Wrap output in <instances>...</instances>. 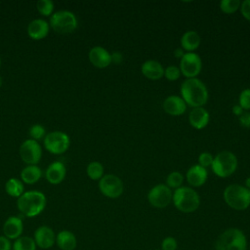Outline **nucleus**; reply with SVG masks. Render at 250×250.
<instances>
[{"instance_id":"f257e3e1","label":"nucleus","mask_w":250,"mask_h":250,"mask_svg":"<svg viewBox=\"0 0 250 250\" xmlns=\"http://www.w3.org/2000/svg\"><path fill=\"white\" fill-rule=\"evenodd\" d=\"M181 98L191 106H203L208 101V90L206 85L198 78H188L181 85Z\"/></svg>"},{"instance_id":"f03ea898","label":"nucleus","mask_w":250,"mask_h":250,"mask_svg":"<svg viewBox=\"0 0 250 250\" xmlns=\"http://www.w3.org/2000/svg\"><path fill=\"white\" fill-rule=\"evenodd\" d=\"M18 208L21 214L26 217H35L39 215L46 206V196L38 190H29L23 192L18 198Z\"/></svg>"},{"instance_id":"7ed1b4c3","label":"nucleus","mask_w":250,"mask_h":250,"mask_svg":"<svg viewBox=\"0 0 250 250\" xmlns=\"http://www.w3.org/2000/svg\"><path fill=\"white\" fill-rule=\"evenodd\" d=\"M247 238L244 232L236 228L224 230L215 241V250H246Z\"/></svg>"},{"instance_id":"20e7f679","label":"nucleus","mask_w":250,"mask_h":250,"mask_svg":"<svg viewBox=\"0 0 250 250\" xmlns=\"http://www.w3.org/2000/svg\"><path fill=\"white\" fill-rule=\"evenodd\" d=\"M172 201L179 211L187 214L196 211L200 205V197L198 193L188 187H181L175 189Z\"/></svg>"},{"instance_id":"39448f33","label":"nucleus","mask_w":250,"mask_h":250,"mask_svg":"<svg viewBox=\"0 0 250 250\" xmlns=\"http://www.w3.org/2000/svg\"><path fill=\"white\" fill-rule=\"evenodd\" d=\"M223 197L228 206L237 211L245 210L250 206V189L241 185L228 186L224 190Z\"/></svg>"},{"instance_id":"423d86ee","label":"nucleus","mask_w":250,"mask_h":250,"mask_svg":"<svg viewBox=\"0 0 250 250\" xmlns=\"http://www.w3.org/2000/svg\"><path fill=\"white\" fill-rule=\"evenodd\" d=\"M237 158L234 153L229 150L219 152L211 165L212 171L220 178H227L232 175L237 168Z\"/></svg>"},{"instance_id":"0eeeda50","label":"nucleus","mask_w":250,"mask_h":250,"mask_svg":"<svg viewBox=\"0 0 250 250\" xmlns=\"http://www.w3.org/2000/svg\"><path fill=\"white\" fill-rule=\"evenodd\" d=\"M50 24L59 33H69L77 27V19L70 11L60 10L52 14Z\"/></svg>"},{"instance_id":"6e6552de","label":"nucleus","mask_w":250,"mask_h":250,"mask_svg":"<svg viewBox=\"0 0 250 250\" xmlns=\"http://www.w3.org/2000/svg\"><path fill=\"white\" fill-rule=\"evenodd\" d=\"M69 146V137L62 131L50 132L44 138L45 148L54 154H62L65 152Z\"/></svg>"},{"instance_id":"1a4fd4ad","label":"nucleus","mask_w":250,"mask_h":250,"mask_svg":"<svg viewBox=\"0 0 250 250\" xmlns=\"http://www.w3.org/2000/svg\"><path fill=\"white\" fill-rule=\"evenodd\" d=\"M101 192L108 198H118L124 190L122 180L116 175L107 174L103 176L99 181Z\"/></svg>"},{"instance_id":"9d476101","label":"nucleus","mask_w":250,"mask_h":250,"mask_svg":"<svg viewBox=\"0 0 250 250\" xmlns=\"http://www.w3.org/2000/svg\"><path fill=\"white\" fill-rule=\"evenodd\" d=\"M180 71L185 77L196 78L202 68V61L199 55L194 52L185 53L180 60Z\"/></svg>"},{"instance_id":"9b49d317","label":"nucleus","mask_w":250,"mask_h":250,"mask_svg":"<svg viewBox=\"0 0 250 250\" xmlns=\"http://www.w3.org/2000/svg\"><path fill=\"white\" fill-rule=\"evenodd\" d=\"M173 192L165 184H158L150 188L147 193L149 204L155 208H165L172 201Z\"/></svg>"},{"instance_id":"f8f14e48","label":"nucleus","mask_w":250,"mask_h":250,"mask_svg":"<svg viewBox=\"0 0 250 250\" xmlns=\"http://www.w3.org/2000/svg\"><path fill=\"white\" fill-rule=\"evenodd\" d=\"M20 155L22 161L26 164H37L42 155V149L39 143L32 139L25 140L20 146Z\"/></svg>"},{"instance_id":"ddd939ff","label":"nucleus","mask_w":250,"mask_h":250,"mask_svg":"<svg viewBox=\"0 0 250 250\" xmlns=\"http://www.w3.org/2000/svg\"><path fill=\"white\" fill-rule=\"evenodd\" d=\"M89 60L93 65L99 68H104L111 63V54L104 47L95 46L89 52Z\"/></svg>"},{"instance_id":"4468645a","label":"nucleus","mask_w":250,"mask_h":250,"mask_svg":"<svg viewBox=\"0 0 250 250\" xmlns=\"http://www.w3.org/2000/svg\"><path fill=\"white\" fill-rule=\"evenodd\" d=\"M55 232L50 227L41 226L34 232V241L42 249L51 248L55 243Z\"/></svg>"},{"instance_id":"2eb2a0df","label":"nucleus","mask_w":250,"mask_h":250,"mask_svg":"<svg viewBox=\"0 0 250 250\" xmlns=\"http://www.w3.org/2000/svg\"><path fill=\"white\" fill-rule=\"evenodd\" d=\"M163 109L172 116L182 115L187 109V104L179 96H169L163 102Z\"/></svg>"},{"instance_id":"dca6fc26","label":"nucleus","mask_w":250,"mask_h":250,"mask_svg":"<svg viewBox=\"0 0 250 250\" xmlns=\"http://www.w3.org/2000/svg\"><path fill=\"white\" fill-rule=\"evenodd\" d=\"M207 177H208L207 170L198 164L191 166L188 170L186 175L188 183L194 188H199L203 186L207 181Z\"/></svg>"},{"instance_id":"f3484780","label":"nucleus","mask_w":250,"mask_h":250,"mask_svg":"<svg viewBox=\"0 0 250 250\" xmlns=\"http://www.w3.org/2000/svg\"><path fill=\"white\" fill-rule=\"evenodd\" d=\"M141 71L143 75L149 80H159L164 76L163 66L155 60L146 61L141 66Z\"/></svg>"},{"instance_id":"a211bd4d","label":"nucleus","mask_w":250,"mask_h":250,"mask_svg":"<svg viewBox=\"0 0 250 250\" xmlns=\"http://www.w3.org/2000/svg\"><path fill=\"white\" fill-rule=\"evenodd\" d=\"M209 112L203 106L192 108L188 115L189 124L197 130L205 128L209 123Z\"/></svg>"},{"instance_id":"6ab92c4d","label":"nucleus","mask_w":250,"mask_h":250,"mask_svg":"<svg viewBox=\"0 0 250 250\" xmlns=\"http://www.w3.org/2000/svg\"><path fill=\"white\" fill-rule=\"evenodd\" d=\"M65 173H66V169L64 164L61 161H54L47 167L45 175L49 183L53 185H57L63 181L65 177Z\"/></svg>"},{"instance_id":"aec40b11","label":"nucleus","mask_w":250,"mask_h":250,"mask_svg":"<svg viewBox=\"0 0 250 250\" xmlns=\"http://www.w3.org/2000/svg\"><path fill=\"white\" fill-rule=\"evenodd\" d=\"M22 229H23L22 221L21 218L16 216L9 217L5 221L3 226L4 234L7 238H10V239L19 238L22 232Z\"/></svg>"},{"instance_id":"412c9836","label":"nucleus","mask_w":250,"mask_h":250,"mask_svg":"<svg viewBox=\"0 0 250 250\" xmlns=\"http://www.w3.org/2000/svg\"><path fill=\"white\" fill-rule=\"evenodd\" d=\"M27 33L32 39H42L49 33V24L42 19L33 20L27 25Z\"/></svg>"},{"instance_id":"4be33fe9","label":"nucleus","mask_w":250,"mask_h":250,"mask_svg":"<svg viewBox=\"0 0 250 250\" xmlns=\"http://www.w3.org/2000/svg\"><path fill=\"white\" fill-rule=\"evenodd\" d=\"M200 42L201 39L199 34L196 31L188 30L185 32L181 38V48L187 51V53L193 52L199 47Z\"/></svg>"},{"instance_id":"5701e85b","label":"nucleus","mask_w":250,"mask_h":250,"mask_svg":"<svg viewBox=\"0 0 250 250\" xmlns=\"http://www.w3.org/2000/svg\"><path fill=\"white\" fill-rule=\"evenodd\" d=\"M57 244L62 250H73L76 247L77 241L75 235L69 230H62L58 233Z\"/></svg>"},{"instance_id":"b1692460","label":"nucleus","mask_w":250,"mask_h":250,"mask_svg":"<svg viewBox=\"0 0 250 250\" xmlns=\"http://www.w3.org/2000/svg\"><path fill=\"white\" fill-rule=\"evenodd\" d=\"M42 176V171L37 165H27L21 172V179L25 184H34Z\"/></svg>"},{"instance_id":"393cba45","label":"nucleus","mask_w":250,"mask_h":250,"mask_svg":"<svg viewBox=\"0 0 250 250\" xmlns=\"http://www.w3.org/2000/svg\"><path fill=\"white\" fill-rule=\"evenodd\" d=\"M5 189L9 195L19 198L23 193V185L21 181L16 178H11L6 182Z\"/></svg>"},{"instance_id":"a878e982","label":"nucleus","mask_w":250,"mask_h":250,"mask_svg":"<svg viewBox=\"0 0 250 250\" xmlns=\"http://www.w3.org/2000/svg\"><path fill=\"white\" fill-rule=\"evenodd\" d=\"M36 243L33 238L29 236H21L16 239L13 250H35Z\"/></svg>"},{"instance_id":"bb28decb","label":"nucleus","mask_w":250,"mask_h":250,"mask_svg":"<svg viewBox=\"0 0 250 250\" xmlns=\"http://www.w3.org/2000/svg\"><path fill=\"white\" fill-rule=\"evenodd\" d=\"M86 172L90 179L94 181L100 180L104 176V166L98 161H93L88 164Z\"/></svg>"},{"instance_id":"cd10ccee","label":"nucleus","mask_w":250,"mask_h":250,"mask_svg":"<svg viewBox=\"0 0 250 250\" xmlns=\"http://www.w3.org/2000/svg\"><path fill=\"white\" fill-rule=\"evenodd\" d=\"M184 182V176L179 171L171 172L166 178V186L170 188H179L182 187Z\"/></svg>"},{"instance_id":"c85d7f7f","label":"nucleus","mask_w":250,"mask_h":250,"mask_svg":"<svg viewBox=\"0 0 250 250\" xmlns=\"http://www.w3.org/2000/svg\"><path fill=\"white\" fill-rule=\"evenodd\" d=\"M241 2L239 0H222L220 2V9L225 14H233L240 9Z\"/></svg>"},{"instance_id":"c756f323","label":"nucleus","mask_w":250,"mask_h":250,"mask_svg":"<svg viewBox=\"0 0 250 250\" xmlns=\"http://www.w3.org/2000/svg\"><path fill=\"white\" fill-rule=\"evenodd\" d=\"M38 12L43 16H52L54 11V3L51 0H39L36 3Z\"/></svg>"},{"instance_id":"7c9ffc66","label":"nucleus","mask_w":250,"mask_h":250,"mask_svg":"<svg viewBox=\"0 0 250 250\" xmlns=\"http://www.w3.org/2000/svg\"><path fill=\"white\" fill-rule=\"evenodd\" d=\"M164 76L169 81H176L181 76L180 68L176 65H169L168 67L164 68Z\"/></svg>"},{"instance_id":"2f4dec72","label":"nucleus","mask_w":250,"mask_h":250,"mask_svg":"<svg viewBox=\"0 0 250 250\" xmlns=\"http://www.w3.org/2000/svg\"><path fill=\"white\" fill-rule=\"evenodd\" d=\"M239 105L243 108V110L250 109V88L244 89L238 98Z\"/></svg>"},{"instance_id":"473e14b6","label":"nucleus","mask_w":250,"mask_h":250,"mask_svg":"<svg viewBox=\"0 0 250 250\" xmlns=\"http://www.w3.org/2000/svg\"><path fill=\"white\" fill-rule=\"evenodd\" d=\"M29 136L32 140L38 141L45 136V128L40 124H34L29 128Z\"/></svg>"},{"instance_id":"72a5a7b5","label":"nucleus","mask_w":250,"mask_h":250,"mask_svg":"<svg viewBox=\"0 0 250 250\" xmlns=\"http://www.w3.org/2000/svg\"><path fill=\"white\" fill-rule=\"evenodd\" d=\"M213 160L214 156L210 152H202L198 156V165L206 169L207 167H211Z\"/></svg>"},{"instance_id":"f704fd0d","label":"nucleus","mask_w":250,"mask_h":250,"mask_svg":"<svg viewBox=\"0 0 250 250\" xmlns=\"http://www.w3.org/2000/svg\"><path fill=\"white\" fill-rule=\"evenodd\" d=\"M178 242L173 236H166L161 242V250H177Z\"/></svg>"},{"instance_id":"c9c22d12","label":"nucleus","mask_w":250,"mask_h":250,"mask_svg":"<svg viewBox=\"0 0 250 250\" xmlns=\"http://www.w3.org/2000/svg\"><path fill=\"white\" fill-rule=\"evenodd\" d=\"M240 12L246 20L250 21V0H244L241 2Z\"/></svg>"},{"instance_id":"e433bc0d","label":"nucleus","mask_w":250,"mask_h":250,"mask_svg":"<svg viewBox=\"0 0 250 250\" xmlns=\"http://www.w3.org/2000/svg\"><path fill=\"white\" fill-rule=\"evenodd\" d=\"M239 123L243 126V127H246V128H250V112L246 111V112H243L239 117Z\"/></svg>"},{"instance_id":"4c0bfd02","label":"nucleus","mask_w":250,"mask_h":250,"mask_svg":"<svg viewBox=\"0 0 250 250\" xmlns=\"http://www.w3.org/2000/svg\"><path fill=\"white\" fill-rule=\"evenodd\" d=\"M0 250H11V242L6 236H0Z\"/></svg>"},{"instance_id":"58836bf2","label":"nucleus","mask_w":250,"mask_h":250,"mask_svg":"<svg viewBox=\"0 0 250 250\" xmlns=\"http://www.w3.org/2000/svg\"><path fill=\"white\" fill-rule=\"evenodd\" d=\"M120 63L122 62V54L119 52H114L111 54V62Z\"/></svg>"},{"instance_id":"ea45409f","label":"nucleus","mask_w":250,"mask_h":250,"mask_svg":"<svg viewBox=\"0 0 250 250\" xmlns=\"http://www.w3.org/2000/svg\"><path fill=\"white\" fill-rule=\"evenodd\" d=\"M243 112H244V110H243V108H242L239 104H235V105L232 106V113H233L234 115H236V116L239 117Z\"/></svg>"},{"instance_id":"a19ab883","label":"nucleus","mask_w":250,"mask_h":250,"mask_svg":"<svg viewBox=\"0 0 250 250\" xmlns=\"http://www.w3.org/2000/svg\"><path fill=\"white\" fill-rule=\"evenodd\" d=\"M185 55V52H184V50L182 49V48H178V49H176L175 50V52H174V56L176 57V58H180V60L182 59V57Z\"/></svg>"},{"instance_id":"79ce46f5","label":"nucleus","mask_w":250,"mask_h":250,"mask_svg":"<svg viewBox=\"0 0 250 250\" xmlns=\"http://www.w3.org/2000/svg\"><path fill=\"white\" fill-rule=\"evenodd\" d=\"M245 187L250 189V177H248V178L245 180Z\"/></svg>"},{"instance_id":"37998d69","label":"nucleus","mask_w":250,"mask_h":250,"mask_svg":"<svg viewBox=\"0 0 250 250\" xmlns=\"http://www.w3.org/2000/svg\"><path fill=\"white\" fill-rule=\"evenodd\" d=\"M1 85H2V78H1V76H0V87H1Z\"/></svg>"},{"instance_id":"c03bdc74","label":"nucleus","mask_w":250,"mask_h":250,"mask_svg":"<svg viewBox=\"0 0 250 250\" xmlns=\"http://www.w3.org/2000/svg\"><path fill=\"white\" fill-rule=\"evenodd\" d=\"M249 249H250V245H249Z\"/></svg>"},{"instance_id":"a18cd8bd","label":"nucleus","mask_w":250,"mask_h":250,"mask_svg":"<svg viewBox=\"0 0 250 250\" xmlns=\"http://www.w3.org/2000/svg\"><path fill=\"white\" fill-rule=\"evenodd\" d=\"M0 63H1V61H0Z\"/></svg>"}]
</instances>
